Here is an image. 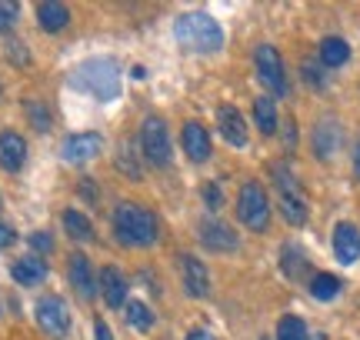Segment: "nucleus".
<instances>
[{"mask_svg":"<svg viewBox=\"0 0 360 340\" xmlns=\"http://www.w3.org/2000/svg\"><path fill=\"white\" fill-rule=\"evenodd\" d=\"M70 87L94 97V100H101V104L117 100L120 97V64L110 60V57H90V60L74 67Z\"/></svg>","mask_w":360,"mask_h":340,"instance_id":"f257e3e1","label":"nucleus"},{"mask_svg":"<svg viewBox=\"0 0 360 340\" xmlns=\"http://www.w3.org/2000/svg\"><path fill=\"white\" fill-rule=\"evenodd\" d=\"M114 234L127 247H150L157 240V217L141 204H117Z\"/></svg>","mask_w":360,"mask_h":340,"instance_id":"f03ea898","label":"nucleus"},{"mask_svg":"<svg viewBox=\"0 0 360 340\" xmlns=\"http://www.w3.org/2000/svg\"><path fill=\"white\" fill-rule=\"evenodd\" d=\"M174 37H177L180 47L197 53H210L224 47V30L210 13H184L174 24Z\"/></svg>","mask_w":360,"mask_h":340,"instance_id":"7ed1b4c3","label":"nucleus"},{"mask_svg":"<svg viewBox=\"0 0 360 340\" xmlns=\"http://www.w3.org/2000/svg\"><path fill=\"white\" fill-rule=\"evenodd\" d=\"M270 174H274V187H277V194H281L283 221L294 223V227H300V223L307 221V197H304V190H300L297 177L283 167V164H274V167H270Z\"/></svg>","mask_w":360,"mask_h":340,"instance_id":"20e7f679","label":"nucleus"},{"mask_svg":"<svg viewBox=\"0 0 360 340\" xmlns=\"http://www.w3.org/2000/svg\"><path fill=\"white\" fill-rule=\"evenodd\" d=\"M237 217L244 221V227L250 230H267L270 223V200H267V190L260 183H244L240 187V197H237Z\"/></svg>","mask_w":360,"mask_h":340,"instance_id":"39448f33","label":"nucleus"},{"mask_svg":"<svg viewBox=\"0 0 360 340\" xmlns=\"http://www.w3.org/2000/svg\"><path fill=\"white\" fill-rule=\"evenodd\" d=\"M34 317H37L40 330L53 340H64L70 334V310H67V303L60 297H40L37 307H34Z\"/></svg>","mask_w":360,"mask_h":340,"instance_id":"423d86ee","label":"nucleus"},{"mask_svg":"<svg viewBox=\"0 0 360 340\" xmlns=\"http://www.w3.org/2000/svg\"><path fill=\"white\" fill-rule=\"evenodd\" d=\"M141 150L143 157L150 160L154 167H167L170 164V137L167 127L160 117H147L141 127Z\"/></svg>","mask_w":360,"mask_h":340,"instance_id":"0eeeda50","label":"nucleus"},{"mask_svg":"<svg viewBox=\"0 0 360 340\" xmlns=\"http://www.w3.org/2000/svg\"><path fill=\"white\" fill-rule=\"evenodd\" d=\"M254 64H257V77L270 87V93L283 97V93H287V74H283L281 53L274 51L270 44H264V47H257V53H254Z\"/></svg>","mask_w":360,"mask_h":340,"instance_id":"6e6552de","label":"nucleus"},{"mask_svg":"<svg viewBox=\"0 0 360 340\" xmlns=\"http://www.w3.org/2000/svg\"><path fill=\"white\" fill-rule=\"evenodd\" d=\"M103 147V137L101 133H70V137H64V144H60V157L67 160V164H87V160H94L97 154H101Z\"/></svg>","mask_w":360,"mask_h":340,"instance_id":"1a4fd4ad","label":"nucleus"},{"mask_svg":"<svg viewBox=\"0 0 360 340\" xmlns=\"http://www.w3.org/2000/svg\"><path fill=\"white\" fill-rule=\"evenodd\" d=\"M180 274H184V287H187L191 297H207L210 294V274H207V267L193 254L180 257Z\"/></svg>","mask_w":360,"mask_h":340,"instance_id":"9d476101","label":"nucleus"},{"mask_svg":"<svg viewBox=\"0 0 360 340\" xmlns=\"http://www.w3.org/2000/svg\"><path fill=\"white\" fill-rule=\"evenodd\" d=\"M334 254L340 263H357L360 261V230L354 223H337L334 227Z\"/></svg>","mask_w":360,"mask_h":340,"instance_id":"9b49d317","label":"nucleus"},{"mask_svg":"<svg viewBox=\"0 0 360 340\" xmlns=\"http://www.w3.org/2000/svg\"><path fill=\"white\" fill-rule=\"evenodd\" d=\"M24 164H27V140L20 137V133L4 131L0 133V167L17 174Z\"/></svg>","mask_w":360,"mask_h":340,"instance_id":"f8f14e48","label":"nucleus"},{"mask_svg":"<svg viewBox=\"0 0 360 340\" xmlns=\"http://www.w3.org/2000/svg\"><path fill=\"white\" fill-rule=\"evenodd\" d=\"M200 244H204L207 250L227 254V250H237V234H233L227 223L207 221V223H200Z\"/></svg>","mask_w":360,"mask_h":340,"instance_id":"ddd939ff","label":"nucleus"},{"mask_svg":"<svg viewBox=\"0 0 360 340\" xmlns=\"http://www.w3.org/2000/svg\"><path fill=\"white\" fill-rule=\"evenodd\" d=\"M217 127L224 133V140L233 147H244L247 144V124H244V114L237 107H220L217 110Z\"/></svg>","mask_w":360,"mask_h":340,"instance_id":"4468645a","label":"nucleus"},{"mask_svg":"<svg viewBox=\"0 0 360 340\" xmlns=\"http://www.w3.org/2000/svg\"><path fill=\"white\" fill-rule=\"evenodd\" d=\"M184 154H187L193 164H204V160L210 157V133H207L204 124L191 120V124L184 127Z\"/></svg>","mask_w":360,"mask_h":340,"instance_id":"2eb2a0df","label":"nucleus"},{"mask_svg":"<svg viewBox=\"0 0 360 340\" xmlns=\"http://www.w3.org/2000/svg\"><path fill=\"white\" fill-rule=\"evenodd\" d=\"M70 284L77 287V294L84 301H90L97 294V280H94V267L84 254H70Z\"/></svg>","mask_w":360,"mask_h":340,"instance_id":"dca6fc26","label":"nucleus"},{"mask_svg":"<svg viewBox=\"0 0 360 340\" xmlns=\"http://www.w3.org/2000/svg\"><path fill=\"white\" fill-rule=\"evenodd\" d=\"M101 290H103V301H107V307H124L127 303V280H124V274L117 270V267H103L101 270Z\"/></svg>","mask_w":360,"mask_h":340,"instance_id":"f3484780","label":"nucleus"},{"mask_svg":"<svg viewBox=\"0 0 360 340\" xmlns=\"http://www.w3.org/2000/svg\"><path fill=\"white\" fill-rule=\"evenodd\" d=\"M37 24H40V30H47V34L64 30V27L70 24V11H67V4H57V0L40 4L37 7Z\"/></svg>","mask_w":360,"mask_h":340,"instance_id":"a211bd4d","label":"nucleus"},{"mask_svg":"<svg viewBox=\"0 0 360 340\" xmlns=\"http://www.w3.org/2000/svg\"><path fill=\"white\" fill-rule=\"evenodd\" d=\"M11 277L20 287H34V284H40L47 277V263L40 261V257H20V261H13Z\"/></svg>","mask_w":360,"mask_h":340,"instance_id":"6ab92c4d","label":"nucleus"},{"mask_svg":"<svg viewBox=\"0 0 360 340\" xmlns=\"http://www.w3.org/2000/svg\"><path fill=\"white\" fill-rule=\"evenodd\" d=\"M337 147H340V127H337V120H323L321 127L314 131V150H317V157L321 160L334 157Z\"/></svg>","mask_w":360,"mask_h":340,"instance_id":"aec40b11","label":"nucleus"},{"mask_svg":"<svg viewBox=\"0 0 360 340\" xmlns=\"http://www.w3.org/2000/svg\"><path fill=\"white\" fill-rule=\"evenodd\" d=\"M350 57V47L344 37H323L321 44V64L323 67H344Z\"/></svg>","mask_w":360,"mask_h":340,"instance_id":"412c9836","label":"nucleus"},{"mask_svg":"<svg viewBox=\"0 0 360 340\" xmlns=\"http://www.w3.org/2000/svg\"><path fill=\"white\" fill-rule=\"evenodd\" d=\"M64 230L70 240H80V244L94 240V227H90V221L80 210H64Z\"/></svg>","mask_w":360,"mask_h":340,"instance_id":"4be33fe9","label":"nucleus"},{"mask_svg":"<svg viewBox=\"0 0 360 340\" xmlns=\"http://www.w3.org/2000/svg\"><path fill=\"white\" fill-rule=\"evenodd\" d=\"M281 257H283V261H281L283 274L290 277V280H300V277L307 274V254H304L300 247H294V244H287Z\"/></svg>","mask_w":360,"mask_h":340,"instance_id":"5701e85b","label":"nucleus"},{"mask_svg":"<svg viewBox=\"0 0 360 340\" xmlns=\"http://www.w3.org/2000/svg\"><path fill=\"white\" fill-rule=\"evenodd\" d=\"M254 120H257L260 133H267V137L277 131V107H274L270 97H257L254 100Z\"/></svg>","mask_w":360,"mask_h":340,"instance_id":"b1692460","label":"nucleus"},{"mask_svg":"<svg viewBox=\"0 0 360 340\" xmlns=\"http://www.w3.org/2000/svg\"><path fill=\"white\" fill-rule=\"evenodd\" d=\"M127 307V324L134 330H141V334H147V330H154V314H150V307L147 303H141V301H127L124 303Z\"/></svg>","mask_w":360,"mask_h":340,"instance_id":"393cba45","label":"nucleus"},{"mask_svg":"<svg viewBox=\"0 0 360 340\" xmlns=\"http://www.w3.org/2000/svg\"><path fill=\"white\" fill-rule=\"evenodd\" d=\"M310 294H314L317 301H334L337 294H340V277H334V274H314V277H310Z\"/></svg>","mask_w":360,"mask_h":340,"instance_id":"a878e982","label":"nucleus"},{"mask_svg":"<svg viewBox=\"0 0 360 340\" xmlns=\"http://www.w3.org/2000/svg\"><path fill=\"white\" fill-rule=\"evenodd\" d=\"M277 340H307V324L294 314L281 317V324H277Z\"/></svg>","mask_w":360,"mask_h":340,"instance_id":"bb28decb","label":"nucleus"},{"mask_svg":"<svg viewBox=\"0 0 360 340\" xmlns=\"http://www.w3.org/2000/svg\"><path fill=\"white\" fill-rule=\"evenodd\" d=\"M24 110H27V120H30V127L34 131H51V110L40 104V100H27L24 104Z\"/></svg>","mask_w":360,"mask_h":340,"instance_id":"cd10ccee","label":"nucleus"},{"mask_svg":"<svg viewBox=\"0 0 360 340\" xmlns=\"http://www.w3.org/2000/svg\"><path fill=\"white\" fill-rule=\"evenodd\" d=\"M117 167L124 170L130 181H141V167H137V160H134V150H130V144H120V150H117Z\"/></svg>","mask_w":360,"mask_h":340,"instance_id":"c85d7f7f","label":"nucleus"},{"mask_svg":"<svg viewBox=\"0 0 360 340\" xmlns=\"http://www.w3.org/2000/svg\"><path fill=\"white\" fill-rule=\"evenodd\" d=\"M17 17H20L17 4H0V34H7V30L17 24Z\"/></svg>","mask_w":360,"mask_h":340,"instance_id":"c756f323","label":"nucleus"},{"mask_svg":"<svg viewBox=\"0 0 360 340\" xmlns=\"http://www.w3.org/2000/svg\"><path fill=\"white\" fill-rule=\"evenodd\" d=\"M30 247L37 250V254H51V250H53V237L47 234V230H34V234H30Z\"/></svg>","mask_w":360,"mask_h":340,"instance_id":"7c9ffc66","label":"nucleus"},{"mask_svg":"<svg viewBox=\"0 0 360 340\" xmlns=\"http://www.w3.org/2000/svg\"><path fill=\"white\" fill-rule=\"evenodd\" d=\"M204 204L210 210H220V204H224V194H220L217 183H207V187H204Z\"/></svg>","mask_w":360,"mask_h":340,"instance_id":"2f4dec72","label":"nucleus"},{"mask_svg":"<svg viewBox=\"0 0 360 340\" xmlns=\"http://www.w3.org/2000/svg\"><path fill=\"white\" fill-rule=\"evenodd\" d=\"M13 240H17V230H13L7 221H0V250L13 247Z\"/></svg>","mask_w":360,"mask_h":340,"instance_id":"473e14b6","label":"nucleus"},{"mask_svg":"<svg viewBox=\"0 0 360 340\" xmlns=\"http://www.w3.org/2000/svg\"><path fill=\"white\" fill-rule=\"evenodd\" d=\"M304 80H307V84H314V87H323V74H321V67L304 64Z\"/></svg>","mask_w":360,"mask_h":340,"instance_id":"72a5a7b5","label":"nucleus"},{"mask_svg":"<svg viewBox=\"0 0 360 340\" xmlns=\"http://www.w3.org/2000/svg\"><path fill=\"white\" fill-rule=\"evenodd\" d=\"M7 47H11V51H7V57H11L13 64H27V51H24V44H17V40H13V44H7Z\"/></svg>","mask_w":360,"mask_h":340,"instance_id":"f704fd0d","label":"nucleus"},{"mask_svg":"<svg viewBox=\"0 0 360 340\" xmlns=\"http://www.w3.org/2000/svg\"><path fill=\"white\" fill-rule=\"evenodd\" d=\"M94 340H114V334H110V327H107L103 320H97V324H94Z\"/></svg>","mask_w":360,"mask_h":340,"instance_id":"c9c22d12","label":"nucleus"},{"mask_svg":"<svg viewBox=\"0 0 360 340\" xmlns=\"http://www.w3.org/2000/svg\"><path fill=\"white\" fill-rule=\"evenodd\" d=\"M187 340H217V337H214V334H207V330H200V327H197V330H191V334H187Z\"/></svg>","mask_w":360,"mask_h":340,"instance_id":"e433bc0d","label":"nucleus"},{"mask_svg":"<svg viewBox=\"0 0 360 340\" xmlns=\"http://www.w3.org/2000/svg\"><path fill=\"white\" fill-rule=\"evenodd\" d=\"M354 170H357V177H360V144H357V154H354Z\"/></svg>","mask_w":360,"mask_h":340,"instance_id":"4c0bfd02","label":"nucleus"},{"mask_svg":"<svg viewBox=\"0 0 360 340\" xmlns=\"http://www.w3.org/2000/svg\"><path fill=\"white\" fill-rule=\"evenodd\" d=\"M0 93H4V87H0Z\"/></svg>","mask_w":360,"mask_h":340,"instance_id":"58836bf2","label":"nucleus"}]
</instances>
